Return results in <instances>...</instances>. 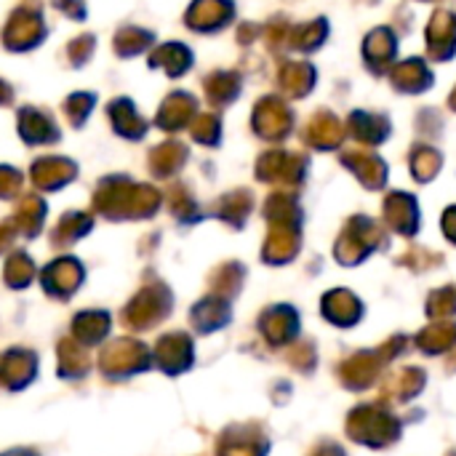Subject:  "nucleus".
<instances>
[]
</instances>
